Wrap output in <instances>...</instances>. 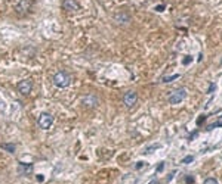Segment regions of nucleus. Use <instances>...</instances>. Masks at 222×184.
Masks as SVG:
<instances>
[{"mask_svg":"<svg viewBox=\"0 0 222 184\" xmlns=\"http://www.w3.org/2000/svg\"><path fill=\"white\" fill-rule=\"evenodd\" d=\"M71 83H73V75L70 74L68 71H58L53 75V84L56 87H59V88H65Z\"/></svg>","mask_w":222,"mask_h":184,"instance_id":"1","label":"nucleus"},{"mask_svg":"<svg viewBox=\"0 0 222 184\" xmlns=\"http://www.w3.org/2000/svg\"><path fill=\"white\" fill-rule=\"evenodd\" d=\"M187 97V88H178V90H175V92L170 93V96H169V103L170 105H178V103H181V102L184 100Z\"/></svg>","mask_w":222,"mask_h":184,"instance_id":"2","label":"nucleus"},{"mask_svg":"<svg viewBox=\"0 0 222 184\" xmlns=\"http://www.w3.org/2000/svg\"><path fill=\"white\" fill-rule=\"evenodd\" d=\"M37 122H39V127H40L42 130H48V128H51V125L53 124V117H52L51 114H48V112H43V114H40Z\"/></svg>","mask_w":222,"mask_h":184,"instance_id":"3","label":"nucleus"},{"mask_svg":"<svg viewBox=\"0 0 222 184\" xmlns=\"http://www.w3.org/2000/svg\"><path fill=\"white\" fill-rule=\"evenodd\" d=\"M18 92L21 93V94H24V96H27V94H30L31 93V88H33V81L30 80V78H25V80H22V81H19L17 85Z\"/></svg>","mask_w":222,"mask_h":184,"instance_id":"4","label":"nucleus"},{"mask_svg":"<svg viewBox=\"0 0 222 184\" xmlns=\"http://www.w3.org/2000/svg\"><path fill=\"white\" fill-rule=\"evenodd\" d=\"M98 97H96V94L94 93H89V94H86L85 97L82 99V103L85 105L86 108H95L96 105H98Z\"/></svg>","mask_w":222,"mask_h":184,"instance_id":"5","label":"nucleus"},{"mask_svg":"<svg viewBox=\"0 0 222 184\" xmlns=\"http://www.w3.org/2000/svg\"><path fill=\"white\" fill-rule=\"evenodd\" d=\"M138 100V94L135 92H128L124 93V96H123V103L128 106V108H132Z\"/></svg>","mask_w":222,"mask_h":184,"instance_id":"6","label":"nucleus"},{"mask_svg":"<svg viewBox=\"0 0 222 184\" xmlns=\"http://www.w3.org/2000/svg\"><path fill=\"white\" fill-rule=\"evenodd\" d=\"M62 8H64V10H68V12H76L80 9V5L77 0H64Z\"/></svg>","mask_w":222,"mask_h":184,"instance_id":"7","label":"nucleus"},{"mask_svg":"<svg viewBox=\"0 0 222 184\" xmlns=\"http://www.w3.org/2000/svg\"><path fill=\"white\" fill-rule=\"evenodd\" d=\"M18 172L21 175H30L33 172V165L31 164H19L18 165Z\"/></svg>","mask_w":222,"mask_h":184,"instance_id":"8","label":"nucleus"},{"mask_svg":"<svg viewBox=\"0 0 222 184\" xmlns=\"http://www.w3.org/2000/svg\"><path fill=\"white\" fill-rule=\"evenodd\" d=\"M30 0H21L19 3L17 5V10L18 12H24V10H28L30 9Z\"/></svg>","mask_w":222,"mask_h":184,"instance_id":"9","label":"nucleus"},{"mask_svg":"<svg viewBox=\"0 0 222 184\" xmlns=\"http://www.w3.org/2000/svg\"><path fill=\"white\" fill-rule=\"evenodd\" d=\"M0 149L6 150L8 153H15L17 146H15V144H12V143H2V144H0Z\"/></svg>","mask_w":222,"mask_h":184,"instance_id":"10","label":"nucleus"},{"mask_svg":"<svg viewBox=\"0 0 222 184\" xmlns=\"http://www.w3.org/2000/svg\"><path fill=\"white\" fill-rule=\"evenodd\" d=\"M116 21H119L120 24H128L130 22V16L126 13H119V15H116Z\"/></svg>","mask_w":222,"mask_h":184,"instance_id":"11","label":"nucleus"},{"mask_svg":"<svg viewBox=\"0 0 222 184\" xmlns=\"http://www.w3.org/2000/svg\"><path fill=\"white\" fill-rule=\"evenodd\" d=\"M179 78V74H173V75H169V77H164L163 78V83H172L173 80Z\"/></svg>","mask_w":222,"mask_h":184,"instance_id":"12","label":"nucleus"},{"mask_svg":"<svg viewBox=\"0 0 222 184\" xmlns=\"http://www.w3.org/2000/svg\"><path fill=\"white\" fill-rule=\"evenodd\" d=\"M216 127H222V117L216 121V122H213V124H210V125L207 127V130H213V128H216Z\"/></svg>","mask_w":222,"mask_h":184,"instance_id":"13","label":"nucleus"},{"mask_svg":"<svg viewBox=\"0 0 222 184\" xmlns=\"http://www.w3.org/2000/svg\"><path fill=\"white\" fill-rule=\"evenodd\" d=\"M194 161V156L193 155H188V156H185V158L181 161V164H184V165H187V164H191Z\"/></svg>","mask_w":222,"mask_h":184,"instance_id":"14","label":"nucleus"},{"mask_svg":"<svg viewBox=\"0 0 222 184\" xmlns=\"http://www.w3.org/2000/svg\"><path fill=\"white\" fill-rule=\"evenodd\" d=\"M205 184H219V183H218L215 178H207V180L205 181Z\"/></svg>","mask_w":222,"mask_h":184,"instance_id":"15","label":"nucleus"},{"mask_svg":"<svg viewBox=\"0 0 222 184\" xmlns=\"http://www.w3.org/2000/svg\"><path fill=\"white\" fill-rule=\"evenodd\" d=\"M205 121H206V117H205V115H201V117H200V118H198V119H197V125H200V124H203Z\"/></svg>","mask_w":222,"mask_h":184,"instance_id":"16","label":"nucleus"},{"mask_svg":"<svg viewBox=\"0 0 222 184\" xmlns=\"http://www.w3.org/2000/svg\"><path fill=\"white\" fill-rule=\"evenodd\" d=\"M215 90H216V84H210V85H209V90H207V93H212V92H215Z\"/></svg>","mask_w":222,"mask_h":184,"instance_id":"17","label":"nucleus"},{"mask_svg":"<svg viewBox=\"0 0 222 184\" xmlns=\"http://www.w3.org/2000/svg\"><path fill=\"white\" fill-rule=\"evenodd\" d=\"M191 60H193V59H191V56H187V58L182 60V63H184V65H188V63H189Z\"/></svg>","mask_w":222,"mask_h":184,"instance_id":"18","label":"nucleus"},{"mask_svg":"<svg viewBox=\"0 0 222 184\" xmlns=\"http://www.w3.org/2000/svg\"><path fill=\"white\" fill-rule=\"evenodd\" d=\"M144 164H145V162H136V167L135 168H136V169H141V168L144 167Z\"/></svg>","mask_w":222,"mask_h":184,"instance_id":"19","label":"nucleus"},{"mask_svg":"<svg viewBox=\"0 0 222 184\" xmlns=\"http://www.w3.org/2000/svg\"><path fill=\"white\" fill-rule=\"evenodd\" d=\"M163 168H164V164H160V165H159V167H157V172H160V171H163Z\"/></svg>","mask_w":222,"mask_h":184,"instance_id":"20","label":"nucleus"},{"mask_svg":"<svg viewBox=\"0 0 222 184\" xmlns=\"http://www.w3.org/2000/svg\"><path fill=\"white\" fill-rule=\"evenodd\" d=\"M185 181H187V183H193V181H194V178H193V177H187V178H185Z\"/></svg>","mask_w":222,"mask_h":184,"instance_id":"21","label":"nucleus"},{"mask_svg":"<svg viewBox=\"0 0 222 184\" xmlns=\"http://www.w3.org/2000/svg\"><path fill=\"white\" fill-rule=\"evenodd\" d=\"M155 9H157V12H162L163 9H164V6H163V5H160V6H157Z\"/></svg>","mask_w":222,"mask_h":184,"instance_id":"22","label":"nucleus"},{"mask_svg":"<svg viewBox=\"0 0 222 184\" xmlns=\"http://www.w3.org/2000/svg\"><path fill=\"white\" fill-rule=\"evenodd\" d=\"M37 180H39V181H43L44 178H43V175H37Z\"/></svg>","mask_w":222,"mask_h":184,"instance_id":"23","label":"nucleus"},{"mask_svg":"<svg viewBox=\"0 0 222 184\" xmlns=\"http://www.w3.org/2000/svg\"><path fill=\"white\" fill-rule=\"evenodd\" d=\"M150 184H159V181H157V180H153V181H151Z\"/></svg>","mask_w":222,"mask_h":184,"instance_id":"24","label":"nucleus"},{"mask_svg":"<svg viewBox=\"0 0 222 184\" xmlns=\"http://www.w3.org/2000/svg\"><path fill=\"white\" fill-rule=\"evenodd\" d=\"M221 67H222V62H221Z\"/></svg>","mask_w":222,"mask_h":184,"instance_id":"25","label":"nucleus"}]
</instances>
